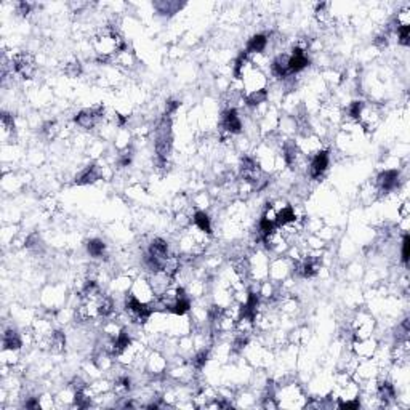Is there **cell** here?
<instances>
[{"instance_id":"6da1fadb","label":"cell","mask_w":410,"mask_h":410,"mask_svg":"<svg viewBox=\"0 0 410 410\" xmlns=\"http://www.w3.org/2000/svg\"><path fill=\"white\" fill-rule=\"evenodd\" d=\"M13 68H15L18 74H21L23 77H26V79H31L35 70L34 60H32V56L26 55V53L16 55L13 58Z\"/></svg>"},{"instance_id":"7a4b0ae2","label":"cell","mask_w":410,"mask_h":410,"mask_svg":"<svg viewBox=\"0 0 410 410\" xmlns=\"http://www.w3.org/2000/svg\"><path fill=\"white\" fill-rule=\"evenodd\" d=\"M147 255H151L152 258H156L165 269L167 263H169V243L162 239H154L149 245V253Z\"/></svg>"},{"instance_id":"3957f363","label":"cell","mask_w":410,"mask_h":410,"mask_svg":"<svg viewBox=\"0 0 410 410\" xmlns=\"http://www.w3.org/2000/svg\"><path fill=\"white\" fill-rule=\"evenodd\" d=\"M102 115V107H95V109H85L75 115V124L80 125L82 128H92L95 122Z\"/></svg>"},{"instance_id":"277c9868","label":"cell","mask_w":410,"mask_h":410,"mask_svg":"<svg viewBox=\"0 0 410 410\" xmlns=\"http://www.w3.org/2000/svg\"><path fill=\"white\" fill-rule=\"evenodd\" d=\"M378 188H380L383 192H389L396 189V186L399 184V171L397 170H386L378 175L376 178Z\"/></svg>"},{"instance_id":"5b68a950","label":"cell","mask_w":410,"mask_h":410,"mask_svg":"<svg viewBox=\"0 0 410 410\" xmlns=\"http://www.w3.org/2000/svg\"><path fill=\"white\" fill-rule=\"evenodd\" d=\"M308 64H309V60H308L305 50L297 47L293 50V55L288 58V72H290V75L297 74L300 70H303Z\"/></svg>"},{"instance_id":"8992f818","label":"cell","mask_w":410,"mask_h":410,"mask_svg":"<svg viewBox=\"0 0 410 410\" xmlns=\"http://www.w3.org/2000/svg\"><path fill=\"white\" fill-rule=\"evenodd\" d=\"M327 167H329V152L320 151L311 160V176L312 178H320L325 173Z\"/></svg>"},{"instance_id":"52a82bcc","label":"cell","mask_w":410,"mask_h":410,"mask_svg":"<svg viewBox=\"0 0 410 410\" xmlns=\"http://www.w3.org/2000/svg\"><path fill=\"white\" fill-rule=\"evenodd\" d=\"M223 125L231 133H240L242 122H240L239 114H237V111H236L234 107H231V109H228L226 112H224V115H223Z\"/></svg>"},{"instance_id":"ba28073f","label":"cell","mask_w":410,"mask_h":410,"mask_svg":"<svg viewBox=\"0 0 410 410\" xmlns=\"http://www.w3.org/2000/svg\"><path fill=\"white\" fill-rule=\"evenodd\" d=\"M288 58L287 55H279L271 64V72L279 77V79H284V77H288L290 72H288Z\"/></svg>"},{"instance_id":"9c48e42d","label":"cell","mask_w":410,"mask_h":410,"mask_svg":"<svg viewBox=\"0 0 410 410\" xmlns=\"http://www.w3.org/2000/svg\"><path fill=\"white\" fill-rule=\"evenodd\" d=\"M100 178V170L96 165H88L79 176L75 178V184H90Z\"/></svg>"},{"instance_id":"30bf717a","label":"cell","mask_w":410,"mask_h":410,"mask_svg":"<svg viewBox=\"0 0 410 410\" xmlns=\"http://www.w3.org/2000/svg\"><path fill=\"white\" fill-rule=\"evenodd\" d=\"M266 45H268V38H266V35H263V34H256V35H253V37L248 40V43H247V51H245V53H261V51L266 48Z\"/></svg>"},{"instance_id":"8fae6325","label":"cell","mask_w":410,"mask_h":410,"mask_svg":"<svg viewBox=\"0 0 410 410\" xmlns=\"http://www.w3.org/2000/svg\"><path fill=\"white\" fill-rule=\"evenodd\" d=\"M21 348V338H19L18 332L8 330L3 335V349L5 351H16Z\"/></svg>"},{"instance_id":"7c38bea8","label":"cell","mask_w":410,"mask_h":410,"mask_svg":"<svg viewBox=\"0 0 410 410\" xmlns=\"http://www.w3.org/2000/svg\"><path fill=\"white\" fill-rule=\"evenodd\" d=\"M189 308H191V303H189L188 298L186 297H175V301L170 305L169 309L173 314H176V316H183V314H186L189 311Z\"/></svg>"},{"instance_id":"4fadbf2b","label":"cell","mask_w":410,"mask_h":410,"mask_svg":"<svg viewBox=\"0 0 410 410\" xmlns=\"http://www.w3.org/2000/svg\"><path fill=\"white\" fill-rule=\"evenodd\" d=\"M194 224L201 231H204V233H207V234L211 233L210 218H208L207 213H205V211H196V213H194Z\"/></svg>"},{"instance_id":"5bb4252c","label":"cell","mask_w":410,"mask_h":410,"mask_svg":"<svg viewBox=\"0 0 410 410\" xmlns=\"http://www.w3.org/2000/svg\"><path fill=\"white\" fill-rule=\"evenodd\" d=\"M295 221V211L292 207H285L282 208L277 215H275V224L277 226H285L288 223H293Z\"/></svg>"},{"instance_id":"9a60e30c","label":"cell","mask_w":410,"mask_h":410,"mask_svg":"<svg viewBox=\"0 0 410 410\" xmlns=\"http://www.w3.org/2000/svg\"><path fill=\"white\" fill-rule=\"evenodd\" d=\"M378 397H380L381 401L388 402V401H393L396 397V389L391 383L388 381H383L380 386H378Z\"/></svg>"},{"instance_id":"2e32d148","label":"cell","mask_w":410,"mask_h":410,"mask_svg":"<svg viewBox=\"0 0 410 410\" xmlns=\"http://www.w3.org/2000/svg\"><path fill=\"white\" fill-rule=\"evenodd\" d=\"M87 248H88L90 255L95 256V258H100V256H102V253H104L106 245H104V242L100 239H92V240H88Z\"/></svg>"},{"instance_id":"e0dca14e","label":"cell","mask_w":410,"mask_h":410,"mask_svg":"<svg viewBox=\"0 0 410 410\" xmlns=\"http://www.w3.org/2000/svg\"><path fill=\"white\" fill-rule=\"evenodd\" d=\"M362 111H364V104H362L361 101L351 102L349 107H348V114H349L351 119H359L362 115Z\"/></svg>"},{"instance_id":"ac0fdd59","label":"cell","mask_w":410,"mask_h":410,"mask_svg":"<svg viewBox=\"0 0 410 410\" xmlns=\"http://www.w3.org/2000/svg\"><path fill=\"white\" fill-rule=\"evenodd\" d=\"M397 35H399V42L407 47L409 45V35H410V26L409 24L397 26Z\"/></svg>"},{"instance_id":"d6986e66","label":"cell","mask_w":410,"mask_h":410,"mask_svg":"<svg viewBox=\"0 0 410 410\" xmlns=\"http://www.w3.org/2000/svg\"><path fill=\"white\" fill-rule=\"evenodd\" d=\"M207 359H208V352L207 351H201V352H197V354L194 356V359H192V364H194V367L197 370H201L205 367V364H207Z\"/></svg>"},{"instance_id":"ffe728a7","label":"cell","mask_w":410,"mask_h":410,"mask_svg":"<svg viewBox=\"0 0 410 410\" xmlns=\"http://www.w3.org/2000/svg\"><path fill=\"white\" fill-rule=\"evenodd\" d=\"M402 263L404 265H409V234L404 236L402 239Z\"/></svg>"},{"instance_id":"44dd1931","label":"cell","mask_w":410,"mask_h":410,"mask_svg":"<svg viewBox=\"0 0 410 410\" xmlns=\"http://www.w3.org/2000/svg\"><path fill=\"white\" fill-rule=\"evenodd\" d=\"M130 162H132V154H130V152L122 154V157H120V160H119L120 167H128V165H130Z\"/></svg>"},{"instance_id":"7402d4cb","label":"cell","mask_w":410,"mask_h":410,"mask_svg":"<svg viewBox=\"0 0 410 410\" xmlns=\"http://www.w3.org/2000/svg\"><path fill=\"white\" fill-rule=\"evenodd\" d=\"M176 107H178V102L173 101V100H170L169 102H167V114H165V115H170L171 112H175Z\"/></svg>"},{"instance_id":"603a6c76","label":"cell","mask_w":410,"mask_h":410,"mask_svg":"<svg viewBox=\"0 0 410 410\" xmlns=\"http://www.w3.org/2000/svg\"><path fill=\"white\" fill-rule=\"evenodd\" d=\"M24 406L28 407V409H38V407H40V404H38V399H31V401L26 402Z\"/></svg>"}]
</instances>
